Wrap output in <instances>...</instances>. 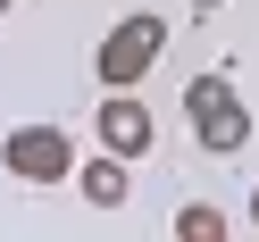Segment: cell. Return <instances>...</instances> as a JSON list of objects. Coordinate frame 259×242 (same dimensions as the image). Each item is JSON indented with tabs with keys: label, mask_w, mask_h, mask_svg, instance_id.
<instances>
[{
	"label": "cell",
	"mask_w": 259,
	"mask_h": 242,
	"mask_svg": "<svg viewBox=\"0 0 259 242\" xmlns=\"http://www.w3.org/2000/svg\"><path fill=\"white\" fill-rule=\"evenodd\" d=\"M184 117H192V142L218 159L251 151V109H242V92L226 84V75H192L184 84Z\"/></svg>",
	"instance_id": "7a4b0ae2"
},
{
	"label": "cell",
	"mask_w": 259,
	"mask_h": 242,
	"mask_svg": "<svg viewBox=\"0 0 259 242\" xmlns=\"http://www.w3.org/2000/svg\"><path fill=\"white\" fill-rule=\"evenodd\" d=\"M92 142H101V151H117V159H151L159 117L134 101V92H109V101H101V117H92Z\"/></svg>",
	"instance_id": "277c9868"
},
{
	"label": "cell",
	"mask_w": 259,
	"mask_h": 242,
	"mask_svg": "<svg viewBox=\"0 0 259 242\" xmlns=\"http://www.w3.org/2000/svg\"><path fill=\"white\" fill-rule=\"evenodd\" d=\"M0 167L17 175V184H67L84 159H75V134H67V125H17V134L0 142Z\"/></svg>",
	"instance_id": "3957f363"
},
{
	"label": "cell",
	"mask_w": 259,
	"mask_h": 242,
	"mask_svg": "<svg viewBox=\"0 0 259 242\" xmlns=\"http://www.w3.org/2000/svg\"><path fill=\"white\" fill-rule=\"evenodd\" d=\"M176 242H226V209L184 201V209H176Z\"/></svg>",
	"instance_id": "8992f818"
},
{
	"label": "cell",
	"mask_w": 259,
	"mask_h": 242,
	"mask_svg": "<svg viewBox=\"0 0 259 242\" xmlns=\"http://www.w3.org/2000/svg\"><path fill=\"white\" fill-rule=\"evenodd\" d=\"M75 192H84L92 209H125V192H134V159H117V151H92L84 167H75Z\"/></svg>",
	"instance_id": "5b68a950"
},
{
	"label": "cell",
	"mask_w": 259,
	"mask_h": 242,
	"mask_svg": "<svg viewBox=\"0 0 259 242\" xmlns=\"http://www.w3.org/2000/svg\"><path fill=\"white\" fill-rule=\"evenodd\" d=\"M192 9H226V0H192Z\"/></svg>",
	"instance_id": "52a82bcc"
},
{
	"label": "cell",
	"mask_w": 259,
	"mask_h": 242,
	"mask_svg": "<svg viewBox=\"0 0 259 242\" xmlns=\"http://www.w3.org/2000/svg\"><path fill=\"white\" fill-rule=\"evenodd\" d=\"M9 9H17V0H0V17H9Z\"/></svg>",
	"instance_id": "9c48e42d"
},
{
	"label": "cell",
	"mask_w": 259,
	"mask_h": 242,
	"mask_svg": "<svg viewBox=\"0 0 259 242\" xmlns=\"http://www.w3.org/2000/svg\"><path fill=\"white\" fill-rule=\"evenodd\" d=\"M159 51H167V17L159 9H134V17H117L101 34V51H92V75H101L109 92H134L142 75L159 67Z\"/></svg>",
	"instance_id": "6da1fadb"
},
{
	"label": "cell",
	"mask_w": 259,
	"mask_h": 242,
	"mask_svg": "<svg viewBox=\"0 0 259 242\" xmlns=\"http://www.w3.org/2000/svg\"><path fill=\"white\" fill-rule=\"evenodd\" d=\"M251 225H259V192H251Z\"/></svg>",
	"instance_id": "ba28073f"
}]
</instances>
